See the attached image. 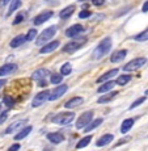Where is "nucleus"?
<instances>
[{
    "label": "nucleus",
    "mask_w": 148,
    "mask_h": 151,
    "mask_svg": "<svg viewBox=\"0 0 148 151\" xmlns=\"http://www.w3.org/2000/svg\"><path fill=\"white\" fill-rule=\"evenodd\" d=\"M112 38L110 37H106V38H104L102 41L98 43L97 46H96V49L93 50V53H92V58L93 59H101V58L104 57V55H106L109 53V50L112 49Z\"/></svg>",
    "instance_id": "f257e3e1"
},
{
    "label": "nucleus",
    "mask_w": 148,
    "mask_h": 151,
    "mask_svg": "<svg viewBox=\"0 0 148 151\" xmlns=\"http://www.w3.org/2000/svg\"><path fill=\"white\" fill-rule=\"evenodd\" d=\"M75 120V113L74 112H62L58 113L56 116L53 117V122L56 125H69Z\"/></svg>",
    "instance_id": "f03ea898"
},
{
    "label": "nucleus",
    "mask_w": 148,
    "mask_h": 151,
    "mask_svg": "<svg viewBox=\"0 0 148 151\" xmlns=\"http://www.w3.org/2000/svg\"><path fill=\"white\" fill-rule=\"evenodd\" d=\"M56 30H58V28L55 27V25H53V27L46 28L45 30H43L42 33L39 34L38 40H37V45L41 46V45H43V43H46V42L51 41V40L54 38V36H55V33H56Z\"/></svg>",
    "instance_id": "7ed1b4c3"
},
{
    "label": "nucleus",
    "mask_w": 148,
    "mask_h": 151,
    "mask_svg": "<svg viewBox=\"0 0 148 151\" xmlns=\"http://www.w3.org/2000/svg\"><path fill=\"white\" fill-rule=\"evenodd\" d=\"M147 63V59L146 58H135V59H132V60H130L129 63H126L124 65V67L123 70L126 72H131V71H136L138 68H140L142 66H144Z\"/></svg>",
    "instance_id": "20e7f679"
},
{
    "label": "nucleus",
    "mask_w": 148,
    "mask_h": 151,
    "mask_svg": "<svg viewBox=\"0 0 148 151\" xmlns=\"http://www.w3.org/2000/svg\"><path fill=\"white\" fill-rule=\"evenodd\" d=\"M67 89H68L67 84H59L58 87H55L53 91H50V93H49V101H55L58 99H60L67 92Z\"/></svg>",
    "instance_id": "39448f33"
},
{
    "label": "nucleus",
    "mask_w": 148,
    "mask_h": 151,
    "mask_svg": "<svg viewBox=\"0 0 148 151\" xmlns=\"http://www.w3.org/2000/svg\"><path fill=\"white\" fill-rule=\"evenodd\" d=\"M93 120V112L92 110H88V112H84L83 114L77 118L76 121V127L77 129H84L85 126H88L89 122Z\"/></svg>",
    "instance_id": "423d86ee"
},
{
    "label": "nucleus",
    "mask_w": 148,
    "mask_h": 151,
    "mask_svg": "<svg viewBox=\"0 0 148 151\" xmlns=\"http://www.w3.org/2000/svg\"><path fill=\"white\" fill-rule=\"evenodd\" d=\"M87 42V38H81L80 41L79 40H75V41H71L68 43H66L64 47H63V51L64 53H75L76 50H79L81 46Z\"/></svg>",
    "instance_id": "0eeeda50"
},
{
    "label": "nucleus",
    "mask_w": 148,
    "mask_h": 151,
    "mask_svg": "<svg viewBox=\"0 0 148 151\" xmlns=\"http://www.w3.org/2000/svg\"><path fill=\"white\" fill-rule=\"evenodd\" d=\"M49 93H50V91H41L38 93L36 95V96L33 97V101H31V106L33 108H38V106L42 105L45 101L49 100Z\"/></svg>",
    "instance_id": "6e6552de"
},
{
    "label": "nucleus",
    "mask_w": 148,
    "mask_h": 151,
    "mask_svg": "<svg viewBox=\"0 0 148 151\" xmlns=\"http://www.w3.org/2000/svg\"><path fill=\"white\" fill-rule=\"evenodd\" d=\"M28 120H19V121H14L9 125V126L5 129V134H12V133H16L17 130L22 129L24 126H26Z\"/></svg>",
    "instance_id": "1a4fd4ad"
},
{
    "label": "nucleus",
    "mask_w": 148,
    "mask_h": 151,
    "mask_svg": "<svg viewBox=\"0 0 148 151\" xmlns=\"http://www.w3.org/2000/svg\"><path fill=\"white\" fill-rule=\"evenodd\" d=\"M118 72H119V68H112V70H109L108 72H105V74L101 75V76L98 78L97 80H96V83L102 84V83H105V82H109L112 78H114L115 75H118Z\"/></svg>",
    "instance_id": "9d476101"
},
{
    "label": "nucleus",
    "mask_w": 148,
    "mask_h": 151,
    "mask_svg": "<svg viewBox=\"0 0 148 151\" xmlns=\"http://www.w3.org/2000/svg\"><path fill=\"white\" fill-rule=\"evenodd\" d=\"M84 30H85V28H84L83 25L75 24V25H72L71 28H68L67 30H66V36H67V37H71V38H74V37L79 36L80 33H83Z\"/></svg>",
    "instance_id": "9b49d317"
},
{
    "label": "nucleus",
    "mask_w": 148,
    "mask_h": 151,
    "mask_svg": "<svg viewBox=\"0 0 148 151\" xmlns=\"http://www.w3.org/2000/svg\"><path fill=\"white\" fill-rule=\"evenodd\" d=\"M53 14H54L53 11H46V12L38 14V16L34 19V25H41V24H43V22L49 21V20L53 17Z\"/></svg>",
    "instance_id": "f8f14e48"
},
{
    "label": "nucleus",
    "mask_w": 148,
    "mask_h": 151,
    "mask_svg": "<svg viewBox=\"0 0 148 151\" xmlns=\"http://www.w3.org/2000/svg\"><path fill=\"white\" fill-rule=\"evenodd\" d=\"M113 139H114V135L113 134H104V135H101L97 141H96V146L97 147H104V146H106V145L112 143Z\"/></svg>",
    "instance_id": "ddd939ff"
},
{
    "label": "nucleus",
    "mask_w": 148,
    "mask_h": 151,
    "mask_svg": "<svg viewBox=\"0 0 148 151\" xmlns=\"http://www.w3.org/2000/svg\"><path fill=\"white\" fill-rule=\"evenodd\" d=\"M83 103H84V99L83 97H81V96H75V97L69 99L67 103L64 104V108H67V109L76 108V106H80Z\"/></svg>",
    "instance_id": "4468645a"
},
{
    "label": "nucleus",
    "mask_w": 148,
    "mask_h": 151,
    "mask_svg": "<svg viewBox=\"0 0 148 151\" xmlns=\"http://www.w3.org/2000/svg\"><path fill=\"white\" fill-rule=\"evenodd\" d=\"M46 137H47L49 141H50L51 143H54V145H59V143H62V142L64 141V135H63L62 133H59V132L49 133Z\"/></svg>",
    "instance_id": "2eb2a0df"
},
{
    "label": "nucleus",
    "mask_w": 148,
    "mask_h": 151,
    "mask_svg": "<svg viewBox=\"0 0 148 151\" xmlns=\"http://www.w3.org/2000/svg\"><path fill=\"white\" fill-rule=\"evenodd\" d=\"M126 55H127V50H124V49H122V50H117V51H114V53L112 54V57H110V62L112 63L121 62V60L124 59Z\"/></svg>",
    "instance_id": "dca6fc26"
},
{
    "label": "nucleus",
    "mask_w": 148,
    "mask_h": 151,
    "mask_svg": "<svg viewBox=\"0 0 148 151\" xmlns=\"http://www.w3.org/2000/svg\"><path fill=\"white\" fill-rule=\"evenodd\" d=\"M118 95V92L117 91H110L108 92V93H104L102 96H101L100 99L97 100V103L98 104H106V103H110V101H113L114 100V97Z\"/></svg>",
    "instance_id": "f3484780"
},
{
    "label": "nucleus",
    "mask_w": 148,
    "mask_h": 151,
    "mask_svg": "<svg viewBox=\"0 0 148 151\" xmlns=\"http://www.w3.org/2000/svg\"><path fill=\"white\" fill-rule=\"evenodd\" d=\"M134 124H135L134 118H126V120H124L123 122H122V125H121V133L122 134H127V133L132 129Z\"/></svg>",
    "instance_id": "a211bd4d"
},
{
    "label": "nucleus",
    "mask_w": 148,
    "mask_h": 151,
    "mask_svg": "<svg viewBox=\"0 0 148 151\" xmlns=\"http://www.w3.org/2000/svg\"><path fill=\"white\" fill-rule=\"evenodd\" d=\"M49 70L47 68H39V70H36L31 75V79L33 80H43L46 76H49Z\"/></svg>",
    "instance_id": "6ab92c4d"
},
{
    "label": "nucleus",
    "mask_w": 148,
    "mask_h": 151,
    "mask_svg": "<svg viewBox=\"0 0 148 151\" xmlns=\"http://www.w3.org/2000/svg\"><path fill=\"white\" fill-rule=\"evenodd\" d=\"M58 46H59V41H51V42H49L47 45H43V47L39 50V53L49 54V53H51V51H54L55 49H58Z\"/></svg>",
    "instance_id": "aec40b11"
},
{
    "label": "nucleus",
    "mask_w": 148,
    "mask_h": 151,
    "mask_svg": "<svg viewBox=\"0 0 148 151\" xmlns=\"http://www.w3.org/2000/svg\"><path fill=\"white\" fill-rule=\"evenodd\" d=\"M31 130H33V127H31L30 125H26V126H24L22 129H20V132L17 133L16 135H14V139H16V141H20V139L26 138L28 135L30 134Z\"/></svg>",
    "instance_id": "412c9836"
},
{
    "label": "nucleus",
    "mask_w": 148,
    "mask_h": 151,
    "mask_svg": "<svg viewBox=\"0 0 148 151\" xmlns=\"http://www.w3.org/2000/svg\"><path fill=\"white\" fill-rule=\"evenodd\" d=\"M17 70V66L13 65V63H7V65L1 66L0 67V76H5V75H9L12 74L13 71Z\"/></svg>",
    "instance_id": "4be33fe9"
},
{
    "label": "nucleus",
    "mask_w": 148,
    "mask_h": 151,
    "mask_svg": "<svg viewBox=\"0 0 148 151\" xmlns=\"http://www.w3.org/2000/svg\"><path fill=\"white\" fill-rule=\"evenodd\" d=\"M75 9H76V7L75 5H68V7H66L64 9H62L60 11V13H59V17L60 19H69V17L72 16V13L75 12Z\"/></svg>",
    "instance_id": "5701e85b"
},
{
    "label": "nucleus",
    "mask_w": 148,
    "mask_h": 151,
    "mask_svg": "<svg viewBox=\"0 0 148 151\" xmlns=\"http://www.w3.org/2000/svg\"><path fill=\"white\" fill-rule=\"evenodd\" d=\"M114 86H115V82H105V83H102L100 87H98L97 92L98 93H108V92L112 91Z\"/></svg>",
    "instance_id": "b1692460"
},
{
    "label": "nucleus",
    "mask_w": 148,
    "mask_h": 151,
    "mask_svg": "<svg viewBox=\"0 0 148 151\" xmlns=\"http://www.w3.org/2000/svg\"><path fill=\"white\" fill-rule=\"evenodd\" d=\"M102 122H104V120H102V118H96V120H92L91 122H89L88 126H85V127H84V132H85V133L92 132V130H94L96 127H98V126H100V125L102 124Z\"/></svg>",
    "instance_id": "393cba45"
},
{
    "label": "nucleus",
    "mask_w": 148,
    "mask_h": 151,
    "mask_svg": "<svg viewBox=\"0 0 148 151\" xmlns=\"http://www.w3.org/2000/svg\"><path fill=\"white\" fill-rule=\"evenodd\" d=\"M25 41H26V40H25V36H24V34H20V36L14 37L12 41H11L9 45H11V47L14 49V47H19V46H21Z\"/></svg>",
    "instance_id": "a878e982"
},
{
    "label": "nucleus",
    "mask_w": 148,
    "mask_h": 151,
    "mask_svg": "<svg viewBox=\"0 0 148 151\" xmlns=\"http://www.w3.org/2000/svg\"><path fill=\"white\" fill-rule=\"evenodd\" d=\"M130 80H131V75H129V74L119 75L117 78V80H115V84H118V86H126Z\"/></svg>",
    "instance_id": "bb28decb"
},
{
    "label": "nucleus",
    "mask_w": 148,
    "mask_h": 151,
    "mask_svg": "<svg viewBox=\"0 0 148 151\" xmlns=\"http://www.w3.org/2000/svg\"><path fill=\"white\" fill-rule=\"evenodd\" d=\"M92 141V135H85L84 138H81L79 142H77L76 145V149H84V147H87L89 143H91Z\"/></svg>",
    "instance_id": "cd10ccee"
},
{
    "label": "nucleus",
    "mask_w": 148,
    "mask_h": 151,
    "mask_svg": "<svg viewBox=\"0 0 148 151\" xmlns=\"http://www.w3.org/2000/svg\"><path fill=\"white\" fill-rule=\"evenodd\" d=\"M72 72V65L69 62H67V63H64V65L60 67V75H64V76H67V75H69Z\"/></svg>",
    "instance_id": "c85d7f7f"
},
{
    "label": "nucleus",
    "mask_w": 148,
    "mask_h": 151,
    "mask_svg": "<svg viewBox=\"0 0 148 151\" xmlns=\"http://www.w3.org/2000/svg\"><path fill=\"white\" fill-rule=\"evenodd\" d=\"M20 5H21V0H12L9 8H8V14H11L12 12H14V11L20 7Z\"/></svg>",
    "instance_id": "c756f323"
},
{
    "label": "nucleus",
    "mask_w": 148,
    "mask_h": 151,
    "mask_svg": "<svg viewBox=\"0 0 148 151\" xmlns=\"http://www.w3.org/2000/svg\"><path fill=\"white\" fill-rule=\"evenodd\" d=\"M3 104H5L8 108H11V106L14 105V99L11 97L9 95H4V96H3Z\"/></svg>",
    "instance_id": "7c9ffc66"
},
{
    "label": "nucleus",
    "mask_w": 148,
    "mask_h": 151,
    "mask_svg": "<svg viewBox=\"0 0 148 151\" xmlns=\"http://www.w3.org/2000/svg\"><path fill=\"white\" fill-rule=\"evenodd\" d=\"M135 40L136 41H140V42L148 41V29H146V30L142 32V33H139L138 36H135Z\"/></svg>",
    "instance_id": "2f4dec72"
},
{
    "label": "nucleus",
    "mask_w": 148,
    "mask_h": 151,
    "mask_svg": "<svg viewBox=\"0 0 148 151\" xmlns=\"http://www.w3.org/2000/svg\"><path fill=\"white\" fill-rule=\"evenodd\" d=\"M36 37H37V29H30L26 33V36H25V40L26 41H33Z\"/></svg>",
    "instance_id": "473e14b6"
},
{
    "label": "nucleus",
    "mask_w": 148,
    "mask_h": 151,
    "mask_svg": "<svg viewBox=\"0 0 148 151\" xmlns=\"http://www.w3.org/2000/svg\"><path fill=\"white\" fill-rule=\"evenodd\" d=\"M62 80H63V76L60 74H53V75H51V80H50V82L53 84H60V83H62Z\"/></svg>",
    "instance_id": "72a5a7b5"
},
{
    "label": "nucleus",
    "mask_w": 148,
    "mask_h": 151,
    "mask_svg": "<svg viewBox=\"0 0 148 151\" xmlns=\"http://www.w3.org/2000/svg\"><path fill=\"white\" fill-rule=\"evenodd\" d=\"M146 101V96H143V97H139L138 100H135L134 103L130 105V109H134V108H136V106H139V105H142V104Z\"/></svg>",
    "instance_id": "f704fd0d"
},
{
    "label": "nucleus",
    "mask_w": 148,
    "mask_h": 151,
    "mask_svg": "<svg viewBox=\"0 0 148 151\" xmlns=\"http://www.w3.org/2000/svg\"><path fill=\"white\" fill-rule=\"evenodd\" d=\"M130 139H131V137H129V135H127V137H123V138H121L119 141H117V143L114 145V147H119V146H122V145L127 143V142H129Z\"/></svg>",
    "instance_id": "c9c22d12"
},
{
    "label": "nucleus",
    "mask_w": 148,
    "mask_h": 151,
    "mask_svg": "<svg viewBox=\"0 0 148 151\" xmlns=\"http://www.w3.org/2000/svg\"><path fill=\"white\" fill-rule=\"evenodd\" d=\"M91 14H92L91 11L83 9V11H81V12L79 13V17H80V19H88V17H91Z\"/></svg>",
    "instance_id": "e433bc0d"
},
{
    "label": "nucleus",
    "mask_w": 148,
    "mask_h": 151,
    "mask_svg": "<svg viewBox=\"0 0 148 151\" xmlns=\"http://www.w3.org/2000/svg\"><path fill=\"white\" fill-rule=\"evenodd\" d=\"M7 117H8V112L7 110H1V112H0V125L5 122Z\"/></svg>",
    "instance_id": "4c0bfd02"
},
{
    "label": "nucleus",
    "mask_w": 148,
    "mask_h": 151,
    "mask_svg": "<svg viewBox=\"0 0 148 151\" xmlns=\"http://www.w3.org/2000/svg\"><path fill=\"white\" fill-rule=\"evenodd\" d=\"M22 20H24V13H19V14L16 16V19L13 20V24H14V25L20 24V22H21Z\"/></svg>",
    "instance_id": "58836bf2"
},
{
    "label": "nucleus",
    "mask_w": 148,
    "mask_h": 151,
    "mask_svg": "<svg viewBox=\"0 0 148 151\" xmlns=\"http://www.w3.org/2000/svg\"><path fill=\"white\" fill-rule=\"evenodd\" d=\"M20 147H21V146H20L19 143H13L12 146H11L9 149H8V151H19V150H20Z\"/></svg>",
    "instance_id": "ea45409f"
},
{
    "label": "nucleus",
    "mask_w": 148,
    "mask_h": 151,
    "mask_svg": "<svg viewBox=\"0 0 148 151\" xmlns=\"http://www.w3.org/2000/svg\"><path fill=\"white\" fill-rule=\"evenodd\" d=\"M92 3H93L94 5H97V7H100V5H102L104 3H105V0H92Z\"/></svg>",
    "instance_id": "a19ab883"
},
{
    "label": "nucleus",
    "mask_w": 148,
    "mask_h": 151,
    "mask_svg": "<svg viewBox=\"0 0 148 151\" xmlns=\"http://www.w3.org/2000/svg\"><path fill=\"white\" fill-rule=\"evenodd\" d=\"M142 11H143V12H148V1L144 3V5H143V8H142Z\"/></svg>",
    "instance_id": "79ce46f5"
},
{
    "label": "nucleus",
    "mask_w": 148,
    "mask_h": 151,
    "mask_svg": "<svg viewBox=\"0 0 148 151\" xmlns=\"http://www.w3.org/2000/svg\"><path fill=\"white\" fill-rule=\"evenodd\" d=\"M4 84H5V80H4V79H0V88H1Z\"/></svg>",
    "instance_id": "37998d69"
},
{
    "label": "nucleus",
    "mask_w": 148,
    "mask_h": 151,
    "mask_svg": "<svg viewBox=\"0 0 148 151\" xmlns=\"http://www.w3.org/2000/svg\"><path fill=\"white\" fill-rule=\"evenodd\" d=\"M3 4H5V3H4V0H0V7H1Z\"/></svg>",
    "instance_id": "c03bdc74"
},
{
    "label": "nucleus",
    "mask_w": 148,
    "mask_h": 151,
    "mask_svg": "<svg viewBox=\"0 0 148 151\" xmlns=\"http://www.w3.org/2000/svg\"><path fill=\"white\" fill-rule=\"evenodd\" d=\"M146 96H148V89H147V91H146Z\"/></svg>",
    "instance_id": "a18cd8bd"
},
{
    "label": "nucleus",
    "mask_w": 148,
    "mask_h": 151,
    "mask_svg": "<svg viewBox=\"0 0 148 151\" xmlns=\"http://www.w3.org/2000/svg\"><path fill=\"white\" fill-rule=\"evenodd\" d=\"M0 112H1V104H0Z\"/></svg>",
    "instance_id": "49530a36"
},
{
    "label": "nucleus",
    "mask_w": 148,
    "mask_h": 151,
    "mask_svg": "<svg viewBox=\"0 0 148 151\" xmlns=\"http://www.w3.org/2000/svg\"><path fill=\"white\" fill-rule=\"evenodd\" d=\"M46 1H51V0H46Z\"/></svg>",
    "instance_id": "de8ad7c7"
},
{
    "label": "nucleus",
    "mask_w": 148,
    "mask_h": 151,
    "mask_svg": "<svg viewBox=\"0 0 148 151\" xmlns=\"http://www.w3.org/2000/svg\"><path fill=\"white\" fill-rule=\"evenodd\" d=\"M80 1H85V0H80Z\"/></svg>",
    "instance_id": "09e8293b"
}]
</instances>
